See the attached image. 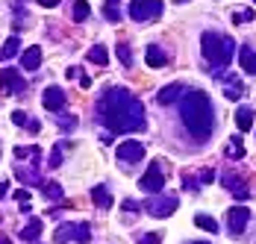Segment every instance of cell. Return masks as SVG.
<instances>
[{
  "label": "cell",
  "instance_id": "1",
  "mask_svg": "<svg viewBox=\"0 0 256 244\" xmlns=\"http://www.w3.org/2000/svg\"><path fill=\"white\" fill-rule=\"evenodd\" d=\"M100 118L109 126V132H138L144 130V106L136 94H130L124 88H109L100 98Z\"/></svg>",
  "mask_w": 256,
  "mask_h": 244
},
{
  "label": "cell",
  "instance_id": "2",
  "mask_svg": "<svg viewBox=\"0 0 256 244\" xmlns=\"http://www.w3.org/2000/svg\"><path fill=\"white\" fill-rule=\"evenodd\" d=\"M180 118L198 142H206L215 130V112H212V100L206 98V92H186L180 98Z\"/></svg>",
  "mask_w": 256,
  "mask_h": 244
},
{
  "label": "cell",
  "instance_id": "3",
  "mask_svg": "<svg viewBox=\"0 0 256 244\" xmlns=\"http://www.w3.org/2000/svg\"><path fill=\"white\" fill-rule=\"evenodd\" d=\"M232 38L230 36H221V32H204L200 38V50H204V59L212 68H227L232 59Z\"/></svg>",
  "mask_w": 256,
  "mask_h": 244
},
{
  "label": "cell",
  "instance_id": "4",
  "mask_svg": "<svg viewBox=\"0 0 256 244\" xmlns=\"http://www.w3.org/2000/svg\"><path fill=\"white\" fill-rule=\"evenodd\" d=\"M88 238H92V226H88V224H80V220L59 224V226H56V232H53V242H56V244H65V242L86 244Z\"/></svg>",
  "mask_w": 256,
  "mask_h": 244
},
{
  "label": "cell",
  "instance_id": "5",
  "mask_svg": "<svg viewBox=\"0 0 256 244\" xmlns=\"http://www.w3.org/2000/svg\"><path fill=\"white\" fill-rule=\"evenodd\" d=\"M138 188H142L144 194H162V188H165V174H162V162H159V159L150 162V168H148L144 176L138 180Z\"/></svg>",
  "mask_w": 256,
  "mask_h": 244
},
{
  "label": "cell",
  "instance_id": "6",
  "mask_svg": "<svg viewBox=\"0 0 256 244\" xmlns=\"http://www.w3.org/2000/svg\"><path fill=\"white\" fill-rule=\"evenodd\" d=\"M162 0H130V18L132 21H154L162 15Z\"/></svg>",
  "mask_w": 256,
  "mask_h": 244
},
{
  "label": "cell",
  "instance_id": "7",
  "mask_svg": "<svg viewBox=\"0 0 256 244\" xmlns=\"http://www.w3.org/2000/svg\"><path fill=\"white\" fill-rule=\"evenodd\" d=\"M177 209V197H171V194H150V200L144 203V212H150L154 218H168L171 212Z\"/></svg>",
  "mask_w": 256,
  "mask_h": 244
},
{
  "label": "cell",
  "instance_id": "8",
  "mask_svg": "<svg viewBox=\"0 0 256 244\" xmlns=\"http://www.w3.org/2000/svg\"><path fill=\"white\" fill-rule=\"evenodd\" d=\"M115 156H118V162H124V168H130V165L144 159V144L142 142H124V144H118Z\"/></svg>",
  "mask_w": 256,
  "mask_h": 244
},
{
  "label": "cell",
  "instance_id": "9",
  "mask_svg": "<svg viewBox=\"0 0 256 244\" xmlns=\"http://www.w3.org/2000/svg\"><path fill=\"white\" fill-rule=\"evenodd\" d=\"M248 224H250V212L244 206H232L230 212H227V226H230L232 236H242L248 230Z\"/></svg>",
  "mask_w": 256,
  "mask_h": 244
},
{
  "label": "cell",
  "instance_id": "10",
  "mask_svg": "<svg viewBox=\"0 0 256 244\" xmlns=\"http://www.w3.org/2000/svg\"><path fill=\"white\" fill-rule=\"evenodd\" d=\"M0 86L3 88H9V94H24L26 92V82H24V76L18 71H12V68H6V71H0Z\"/></svg>",
  "mask_w": 256,
  "mask_h": 244
},
{
  "label": "cell",
  "instance_id": "11",
  "mask_svg": "<svg viewBox=\"0 0 256 244\" xmlns=\"http://www.w3.org/2000/svg\"><path fill=\"white\" fill-rule=\"evenodd\" d=\"M215 80H218V82H224V94H227V100H242V98H244V88H242V82H238V76H236V74L218 71V74H215Z\"/></svg>",
  "mask_w": 256,
  "mask_h": 244
},
{
  "label": "cell",
  "instance_id": "12",
  "mask_svg": "<svg viewBox=\"0 0 256 244\" xmlns=\"http://www.w3.org/2000/svg\"><path fill=\"white\" fill-rule=\"evenodd\" d=\"M65 92H62V88H56V86H50V88H48V92H44V98H42V103H44V109H48V112H59V109H62V106H65Z\"/></svg>",
  "mask_w": 256,
  "mask_h": 244
},
{
  "label": "cell",
  "instance_id": "13",
  "mask_svg": "<svg viewBox=\"0 0 256 244\" xmlns=\"http://www.w3.org/2000/svg\"><path fill=\"white\" fill-rule=\"evenodd\" d=\"M221 182H224V186L230 188L232 194L238 197V200H248V194H250V192L244 188V182H242V180H238L236 174H230V171H224V174H221Z\"/></svg>",
  "mask_w": 256,
  "mask_h": 244
},
{
  "label": "cell",
  "instance_id": "14",
  "mask_svg": "<svg viewBox=\"0 0 256 244\" xmlns=\"http://www.w3.org/2000/svg\"><path fill=\"white\" fill-rule=\"evenodd\" d=\"M254 118H256L254 106H238V112H236V126H238L242 132H250V130H254Z\"/></svg>",
  "mask_w": 256,
  "mask_h": 244
},
{
  "label": "cell",
  "instance_id": "15",
  "mask_svg": "<svg viewBox=\"0 0 256 244\" xmlns=\"http://www.w3.org/2000/svg\"><path fill=\"white\" fill-rule=\"evenodd\" d=\"M238 62H242V71L254 74L256 76V50L254 48H242L238 50Z\"/></svg>",
  "mask_w": 256,
  "mask_h": 244
},
{
  "label": "cell",
  "instance_id": "16",
  "mask_svg": "<svg viewBox=\"0 0 256 244\" xmlns=\"http://www.w3.org/2000/svg\"><path fill=\"white\" fill-rule=\"evenodd\" d=\"M144 59H148V65H150V68H162V65H168V53H165L162 48H156V44L148 48Z\"/></svg>",
  "mask_w": 256,
  "mask_h": 244
},
{
  "label": "cell",
  "instance_id": "17",
  "mask_svg": "<svg viewBox=\"0 0 256 244\" xmlns=\"http://www.w3.org/2000/svg\"><path fill=\"white\" fill-rule=\"evenodd\" d=\"M38 65H42V48H30L24 56H21V68H24V71H36Z\"/></svg>",
  "mask_w": 256,
  "mask_h": 244
},
{
  "label": "cell",
  "instance_id": "18",
  "mask_svg": "<svg viewBox=\"0 0 256 244\" xmlns=\"http://www.w3.org/2000/svg\"><path fill=\"white\" fill-rule=\"evenodd\" d=\"M21 238H24V242H38V238H42V220L38 218L30 220L24 230H21Z\"/></svg>",
  "mask_w": 256,
  "mask_h": 244
},
{
  "label": "cell",
  "instance_id": "19",
  "mask_svg": "<svg viewBox=\"0 0 256 244\" xmlns=\"http://www.w3.org/2000/svg\"><path fill=\"white\" fill-rule=\"evenodd\" d=\"M92 200H94V206H100V209H109V206H112V194H109V188H106V186L92 188Z\"/></svg>",
  "mask_w": 256,
  "mask_h": 244
},
{
  "label": "cell",
  "instance_id": "20",
  "mask_svg": "<svg viewBox=\"0 0 256 244\" xmlns=\"http://www.w3.org/2000/svg\"><path fill=\"white\" fill-rule=\"evenodd\" d=\"M103 18L112 21V24H118V21H121V0H106V6H103Z\"/></svg>",
  "mask_w": 256,
  "mask_h": 244
},
{
  "label": "cell",
  "instance_id": "21",
  "mask_svg": "<svg viewBox=\"0 0 256 244\" xmlns=\"http://www.w3.org/2000/svg\"><path fill=\"white\" fill-rule=\"evenodd\" d=\"M180 92H182V86H165L159 92V103H174V100H180Z\"/></svg>",
  "mask_w": 256,
  "mask_h": 244
},
{
  "label": "cell",
  "instance_id": "22",
  "mask_svg": "<svg viewBox=\"0 0 256 244\" xmlns=\"http://www.w3.org/2000/svg\"><path fill=\"white\" fill-rule=\"evenodd\" d=\"M12 121L18 124V126H26L30 132H38V130H42V124H38V121H30L24 112H12Z\"/></svg>",
  "mask_w": 256,
  "mask_h": 244
},
{
  "label": "cell",
  "instance_id": "23",
  "mask_svg": "<svg viewBox=\"0 0 256 244\" xmlns=\"http://www.w3.org/2000/svg\"><path fill=\"white\" fill-rule=\"evenodd\" d=\"M88 62H94V65H106V62H109L106 48H100V44H98V48H92V50H88Z\"/></svg>",
  "mask_w": 256,
  "mask_h": 244
},
{
  "label": "cell",
  "instance_id": "24",
  "mask_svg": "<svg viewBox=\"0 0 256 244\" xmlns=\"http://www.w3.org/2000/svg\"><path fill=\"white\" fill-rule=\"evenodd\" d=\"M194 224H198L200 230H206V232H218V220L209 218V215H194Z\"/></svg>",
  "mask_w": 256,
  "mask_h": 244
},
{
  "label": "cell",
  "instance_id": "25",
  "mask_svg": "<svg viewBox=\"0 0 256 244\" xmlns=\"http://www.w3.org/2000/svg\"><path fill=\"white\" fill-rule=\"evenodd\" d=\"M12 56H18V36H12L0 50V59H12Z\"/></svg>",
  "mask_w": 256,
  "mask_h": 244
},
{
  "label": "cell",
  "instance_id": "26",
  "mask_svg": "<svg viewBox=\"0 0 256 244\" xmlns=\"http://www.w3.org/2000/svg\"><path fill=\"white\" fill-rule=\"evenodd\" d=\"M227 156H230V159H244V144H242L238 138H230V144H227Z\"/></svg>",
  "mask_w": 256,
  "mask_h": 244
},
{
  "label": "cell",
  "instance_id": "27",
  "mask_svg": "<svg viewBox=\"0 0 256 244\" xmlns=\"http://www.w3.org/2000/svg\"><path fill=\"white\" fill-rule=\"evenodd\" d=\"M56 124H59V130H62V132H71L80 121L74 118V115H68V112H65V115H59V118H56Z\"/></svg>",
  "mask_w": 256,
  "mask_h": 244
},
{
  "label": "cell",
  "instance_id": "28",
  "mask_svg": "<svg viewBox=\"0 0 256 244\" xmlns=\"http://www.w3.org/2000/svg\"><path fill=\"white\" fill-rule=\"evenodd\" d=\"M88 12H92V9H88V3H86V0H77V3H74V18H77V21H86V18H88Z\"/></svg>",
  "mask_w": 256,
  "mask_h": 244
},
{
  "label": "cell",
  "instance_id": "29",
  "mask_svg": "<svg viewBox=\"0 0 256 244\" xmlns=\"http://www.w3.org/2000/svg\"><path fill=\"white\" fill-rule=\"evenodd\" d=\"M42 188H44V194L50 197V200H53V197H56V200L62 197V186H59V182H44Z\"/></svg>",
  "mask_w": 256,
  "mask_h": 244
},
{
  "label": "cell",
  "instance_id": "30",
  "mask_svg": "<svg viewBox=\"0 0 256 244\" xmlns=\"http://www.w3.org/2000/svg\"><path fill=\"white\" fill-rule=\"evenodd\" d=\"M136 242L138 244H162V236H159V232H142Z\"/></svg>",
  "mask_w": 256,
  "mask_h": 244
},
{
  "label": "cell",
  "instance_id": "31",
  "mask_svg": "<svg viewBox=\"0 0 256 244\" xmlns=\"http://www.w3.org/2000/svg\"><path fill=\"white\" fill-rule=\"evenodd\" d=\"M118 59H121V62H124V65H132V50L127 48V44H118Z\"/></svg>",
  "mask_w": 256,
  "mask_h": 244
},
{
  "label": "cell",
  "instance_id": "32",
  "mask_svg": "<svg viewBox=\"0 0 256 244\" xmlns=\"http://www.w3.org/2000/svg\"><path fill=\"white\" fill-rule=\"evenodd\" d=\"M15 200L21 203V212H30V206H26V200H30V192H26V188H18V192H15Z\"/></svg>",
  "mask_w": 256,
  "mask_h": 244
},
{
  "label": "cell",
  "instance_id": "33",
  "mask_svg": "<svg viewBox=\"0 0 256 244\" xmlns=\"http://www.w3.org/2000/svg\"><path fill=\"white\" fill-rule=\"evenodd\" d=\"M232 21H236V24H244V21H254V12H250V9H244V12H236V15H232Z\"/></svg>",
  "mask_w": 256,
  "mask_h": 244
},
{
  "label": "cell",
  "instance_id": "34",
  "mask_svg": "<svg viewBox=\"0 0 256 244\" xmlns=\"http://www.w3.org/2000/svg\"><path fill=\"white\" fill-rule=\"evenodd\" d=\"M124 212L136 215V212H138V203H136V200H124Z\"/></svg>",
  "mask_w": 256,
  "mask_h": 244
},
{
  "label": "cell",
  "instance_id": "35",
  "mask_svg": "<svg viewBox=\"0 0 256 244\" xmlns=\"http://www.w3.org/2000/svg\"><path fill=\"white\" fill-rule=\"evenodd\" d=\"M59 162H62V153H59V150H53V153H50V168H56Z\"/></svg>",
  "mask_w": 256,
  "mask_h": 244
},
{
  "label": "cell",
  "instance_id": "36",
  "mask_svg": "<svg viewBox=\"0 0 256 244\" xmlns=\"http://www.w3.org/2000/svg\"><path fill=\"white\" fill-rule=\"evenodd\" d=\"M200 180H204V182H212V180H215V171H209V168H206V171L200 174Z\"/></svg>",
  "mask_w": 256,
  "mask_h": 244
},
{
  "label": "cell",
  "instance_id": "37",
  "mask_svg": "<svg viewBox=\"0 0 256 244\" xmlns=\"http://www.w3.org/2000/svg\"><path fill=\"white\" fill-rule=\"evenodd\" d=\"M38 6H44V9H53V6H59V0H38Z\"/></svg>",
  "mask_w": 256,
  "mask_h": 244
},
{
  "label": "cell",
  "instance_id": "38",
  "mask_svg": "<svg viewBox=\"0 0 256 244\" xmlns=\"http://www.w3.org/2000/svg\"><path fill=\"white\" fill-rule=\"evenodd\" d=\"M6 192H9V186H6V182H0V197H6Z\"/></svg>",
  "mask_w": 256,
  "mask_h": 244
},
{
  "label": "cell",
  "instance_id": "39",
  "mask_svg": "<svg viewBox=\"0 0 256 244\" xmlns=\"http://www.w3.org/2000/svg\"><path fill=\"white\" fill-rule=\"evenodd\" d=\"M0 244H9V238H6V236H0Z\"/></svg>",
  "mask_w": 256,
  "mask_h": 244
},
{
  "label": "cell",
  "instance_id": "40",
  "mask_svg": "<svg viewBox=\"0 0 256 244\" xmlns=\"http://www.w3.org/2000/svg\"><path fill=\"white\" fill-rule=\"evenodd\" d=\"M188 244H209V242H188Z\"/></svg>",
  "mask_w": 256,
  "mask_h": 244
},
{
  "label": "cell",
  "instance_id": "41",
  "mask_svg": "<svg viewBox=\"0 0 256 244\" xmlns=\"http://www.w3.org/2000/svg\"><path fill=\"white\" fill-rule=\"evenodd\" d=\"M177 3H188V0H177Z\"/></svg>",
  "mask_w": 256,
  "mask_h": 244
},
{
  "label": "cell",
  "instance_id": "42",
  "mask_svg": "<svg viewBox=\"0 0 256 244\" xmlns=\"http://www.w3.org/2000/svg\"><path fill=\"white\" fill-rule=\"evenodd\" d=\"M0 220H3V215H0Z\"/></svg>",
  "mask_w": 256,
  "mask_h": 244
}]
</instances>
